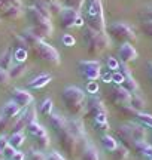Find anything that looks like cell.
I'll return each instance as SVG.
<instances>
[{
	"instance_id": "cell-53",
	"label": "cell",
	"mask_w": 152,
	"mask_h": 160,
	"mask_svg": "<svg viewBox=\"0 0 152 160\" xmlns=\"http://www.w3.org/2000/svg\"><path fill=\"white\" fill-rule=\"evenodd\" d=\"M58 2H61V3H63V2H64V0H58Z\"/></svg>"
},
{
	"instance_id": "cell-37",
	"label": "cell",
	"mask_w": 152,
	"mask_h": 160,
	"mask_svg": "<svg viewBox=\"0 0 152 160\" xmlns=\"http://www.w3.org/2000/svg\"><path fill=\"white\" fill-rule=\"evenodd\" d=\"M12 122L14 120H9L6 117H3V116H0V135H5L6 131H11Z\"/></svg>"
},
{
	"instance_id": "cell-26",
	"label": "cell",
	"mask_w": 152,
	"mask_h": 160,
	"mask_svg": "<svg viewBox=\"0 0 152 160\" xmlns=\"http://www.w3.org/2000/svg\"><path fill=\"white\" fill-rule=\"evenodd\" d=\"M0 13H2V17L6 18V19H17V18H19L23 15V9H21L19 6L12 5V6H9L8 9H5L3 12H0Z\"/></svg>"
},
{
	"instance_id": "cell-11",
	"label": "cell",
	"mask_w": 152,
	"mask_h": 160,
	"mask_svg": "<svg viewBox=\"0 0 152 160\" xmlns=\"http://www.w3.org/2000/svg\"><path fill=\"white\" fill-rule=\"evenodd\" d=\"M118 71H119L124 77V82H122V85L121 86H122L124 89H127L131 95H133V93H137V92H139V83H137L136 79L133 77L130 68L127 67V64L119 62V68H118Z\"/></svg>"
},
{
	"instance_id": "cell-21",
	"label": "cell",
	"mask_w": 152,
	"mask_h": 160,
	"mask_svg": "<svg viewBox=\"0 0 152 160\" xmlns=\"http://www.w3.org/2000/svg\"><path fill=\"white\" fill-rule=\"evenodd\" d=\"M25 131H27V133H29L33 139H35V138L42 137V135H45V133H48L46 129H45L42 125H39V123H37V120H36V122H33V123H30V125H27Z\"/></svg>"
},
{
	"instance_id": "cell-1",
	"label": "cell",
	"mask_w": 152,
	"mask_h": 160,
	"mask_svg": "<svg viewBox=\"0 0 152 160\" xmlns=\"http://www.w3.org/2000/svg\"><path fill=\"white\" fill-rule=\"evenodd\" d=\"M58 144L61 150L64 151L67 159L75 160L81 156L84 148L88 144V135L85 131V125L81 119H72L67 122V128L57 133Z\"/></svg>"
},
{
	"instance_id": "cell-54",
	"label": "cell",
	"mask_w": 152,
	"mask_h": 160,
	"mask_svg": "<svg viewBox=\"0 0 152 160\" xmlns=\"http://www.w3.org/2000/svg\"><path fill=\"white\" fill-rule=\"evenodd\" d=\"M151 145H152V142H151Z\"/></svg>"
},
{
	"instance_id": "cell-39",
	"label": "cell",
	"mask_w": 152,
	"mask_h": 160,
	"mask_svg": "<svg viewBox=\"0 0 152 160\" xmlns=\"http://www.w3.org/2000/svg\"><path fill=\"white\" fill-rule=\"evenodd\" d=\"M11 76H9V73L6 71V70L0 68V88H5V86H8L9 83H11Z\"/></svg>"
},
{
	"instance_id": "cell-43",
	"label": "cell",
	"mask_w": 152,
	"mask_h": 160,
	"mask_svg": "<svg viewBox=\"0 0 152 160\" xmlns=\"http://www.w3.org/2000/svg\"><path fill=\"white\" fill-rule=\"evenodd\" d=\"M112 82L115 83V85H122V82H124V77H122V74L119 73V71H113L112 73Z\"/></svg>"
},
{
	"instance_id": "cell-41",
	"label": "cell",
	"mask_w": 152,
	"mask_h": 160,
	"mask_svg": "<svg viewBox=\"0 0 152 160\" xmlns=\"http://www.w3.org/2000/svg\"><path fill=\"white\" fill-rule=\"evenodd\" d=\"M15 151H17V148H14L12 145H6L5 150H3V159L2 160H11L12 159V156L15 154Z\"/></svg>"
},
{
	"instance_id": "cell-5",
	"label": "cell",
	"mask_w": 152,
	"mask_h": 160,
	"mask_svg": "<svg viewBox=\"0 0 152 160\" xmlns=\"http://www.w3.org/2000/svg\"><path fill=\"white\" fill-rule=\"evenodd\" d=\"M61 98H63L66 110L72 116L78 117V116H81L85 111V107H87L85 98L87 97H85V92L82 91L81 88H78V86H67V88L63 89Z\"/></svg>"
},
{
	"instance_id": "cell-40",
	"label": "cell",
	"mask_w": 152,
	"mask_h": 160,
	"mask_svg": "<svg viewBox=\"0 0 152 160\" xmlns=\"http://www.w3.org/2000/svg\"><path fill=\"white\" fill-rule=\"evenodd\" d=\"M25 58H27V49H21V48L15 49V52H14V59H15L17 62H23Z\"/></svg>"
},
{
	"instance_id": "cell-14",
	"label": "cell",
	"mask_w": 152,
	"mask_h": 160,
	"mask_svg": "<svg viewBox=\"0 0 152 160\" xmlns=\"http://www.w3.org/2000/svg\"><path fill=\"white\" fill-rule=\"evenodd\" d=\"M125 126H127V129H128V132L131 133V137H133L136 142H142V141L148 139L146 128L142 123H139L137 120L136 122H128V123H125Z\"/></svg>"
},
{
	"instance_id": "cell-31",
	"label": "cell",
	"mask_w": 152,
	"mask_h": 160,
	"mask_svg": "<svg viewBox=\"0 0 152 160\" xmlns=\"http://www.w3.org/2000/svg\"><path fill=\"white\" fill-rule=\"evenodd\" d=\"M111 154H112V160H127V157L130 154V150L127 147H124V145H118Z\"/></svg>"
},
{
	"instance_id": "cell-24",
	"label": "cell",
	"mask_w": 152,
	"mask_h": 160,
	"mask_svg": "<svg viewBox=\"0 0 152 160\" xmlns=\"http://www.w3.org/2000/svg\"><path fill=\"white\" fill-rule=\"evenodd\" d=\"M36 114H37V113H36V108L33 107V105H29V107H25L23 113H19V116H21V119H23V122H24V125H25V128H27V125H30V123L36 122V117H37Z\"/></svg>"
},
{
	"instance_id": "cell-38",
	"label": "cell",
	"mask_w": 152,
	"mask_h": 160,
	"mask_svg": "<svg viewBox=\"0 0 152 160\" xmlns=\"http://www.w3.org/2000/svg\"><path fill=\"white\" fill-rule=\"evenodd\" d=\"M27 160H46V156L42 153L41 150H30L29 154L25 156Z\"/></svg>"
},
{
	"instance_id": "cell-49",
	"label": "cell",
	"mask_w": 152,
	"mask_h": 160,
	"mask_svg": "<svg viewBox=\"0 0 152 160\" xmlns=\"http://www.w3.org/2000/svg\"><path fill=\"white\" fill-rule=\"evenodd\" d=\"M146 73H148V79H149V82L152 85V61H149L146 64Z\"/></svg>"
},
{
	"instance_id": "cell-12",
	"label": "cell",
	"mask_w": 152,
	"mask_h": 160,
	"mask_svg": "<svg viewBox=\"0 0 152 160\" xmlns=\"http://www.w3.org/2000/svg\"><path fill=\"white\" fill-rule=\"evenodd\" d=\"M27 30H29L35 37H37V39H41V40H46L54 34V25L51 21L39 24V25H30Z\"/></svg>"
},
{
	"instance_id": "cell-42",
	"label": "cell",
	"mask_w": 152,
	"mask_h": 160,
	"mask_svg": "<svg viewBox=\"0 0 152 160\" xmlns=\"http://www.w3.org/2000/svg\"><path fill=\"white\" fill-rule=\"evenodd\" d=\"M106 65H107V68L111 70V71H118V68H119V62L112 57H109L106 59Z\"/></svg>"
},
{
	"instance_id": "cell-13",
	"label": "cell",
	"mask_w": 152,
	"mask_h": 160,
	"mask_svg": "<svg viewBox=\"0 0 152 160\" xmlns=\"http://www.w3.org/2000/svg\"><path fill=\"white\" fill-rule=\"evenodd\" d=\"M118 57H119V61H121V62L130 64L137 59L139 53H137L136 48L131 45V43H122V45L119 46V49H118Z\"/></svg>"
},
{
	"instance_id": "cell-4",
	"label": "cell",
	"mask_w": 152,
	"mask_h": 160,
	"mask_svg": "<svg viewBox=\"0 0 152 160\" xmlns=\"http://www.w3.org/2000/svg\"><path fill=\"white\" fill-rule=\"evenodd\" d=\"M85 116L87 119L93 122L95 131L107 132L109 131V122H107V108L105 102L99 98H91L85 107Z\"/></svg>"
},
{
	"instance_id": "cell-9",
	"label": "cell",
	"mask_w": 152,
	"mask_h": 160,
	"mask_svg": "<svg viewBox=\"0 0 152 160\" xmlns=\"http://www.w3.org/2000/svg\"><path fill=\"white\" fill-rule=\"evenodd\" d=\"M60 25L63 28H73V27H81L84 25V18H82L81 12L70 9V8H63V11L60 12Z\"/></svg>"
},
{
	"instance_id": "cell-46",
	"label": "cell",
	"mask_w": 152,
	"mask_h": 160,
	"mask_svg": "<svg viewBox=\"0 0 152 160\" xmlns=\"http://www.w3.org/2000/svg\"><path fill=\"white\" fill-rule=\"evenodd\" d=\"M8 144H9L8 137H6V135H0V160L3 159V150H5V147Z\"/></svg>"
},
{
	"instance_id": "cell-34",
	"label": "cell",
	"mask_w": 152,
	"mask_h": 160,
	"mask_svg": "<svg viewBox=\"0 0 152 160\" xmlns=\"http://www.w3.org/2000/svg\"><path fill=\"white\" fill-rule=\"evenodd\" d=\"M84 5H85V0H64L63 2L64 8H70V9H75L78 12H81L84 9Z\"/></svg>"
},
{
	"instance_id": "cell-27",
	"label": "cell",
	"mask_w": 152,
	"mask_h": 160,
	"mask_svg": "<svg viewBox=\"0 0 152 160\" xmlns=\"http://www.w3.org/2000/svg\"><path fill=\"white\" fill-rule=\"evenodd\" d=\"M25 71H27V67H25L23 62L14 64L11 68L8 70V73H9V76H11V79H19L21 76L25 74Z\"/></svg>"
},
{
	"instance_id": "cell-52",
	"label": "cell",
	"mask_w": 152,
	"mask_h": 160,
	"mask_svg": "<svg viewBox=\"0 0 152 160\" xmlns=\"http://www.w3.org/2000/svg\"><path fill=\"white\" fill-rule=\"evenodd\" d=\"M146 160H152V154H151V156H149V157H148V159H146Z\"/></svg>"
},
{
	"instance_id": "cell-10",
	"label": "cell",
	"mask_w": 152,
	"mask_h": 160,
	"mask_svg": "<svg viewBox=\"0 0 152 160\" xmlns=\"http://www.w3.org/2000/svg\"><path fill=\"white\" fill-rule=\"evenodd\" d=\"M130 98H131V93H130L127 89H124L122 86H115V88H112L111 93H109V99H111V102L119 108V107H124V105H128L130 102Z\"/></svg>"
},
{
	"instance_id": "cell-50",
	"label": "cell",
	"mask_w": 152,
	"mask_h": 160,
	"mask_svg": "<svg viewBox=\"0 0 152 160\" xmlns=\"http://www.w3.org/2000/svg\"><path fill=\"white\" fill-rule=\"evenodd\" d=\"M11 160H25V154L21 151H15V154L12 156Z\"/></svg>"
},
{
	"instance_id": "cell-8",
	"label": "cell",
	"mask_w": 152,
	"mask_h": 160,
	"mask_svg": "<svg viewBox=\"0 0 152 160\" xmlns=\"http://www.w3.org/2000/svg\"><path fill=\"white\" fill-rule=\"evenodd\" d=\"M78 73L85 82H94L101 76V64L99 61H79Z\"/></svg>"
},
{
	"instance_id": "cell-20",
	"label": "cell",
	"mask_w": 152,
	"mask_h": 160,
	"mask_svg": "<svg viewBox=\"0 0 152 160\" xmlns=\"http://www.w3.org/2000/svg\"><path fill=\"white\" fill-rule=\"evenodd\" d=\"M27 18H29L30 22H31V25H39V24H43V22L51 21V19H48V18L43 17L41 12L36 9L35 6H30V8H27Z\"/></svg>"
},
{
	"instance_id": "cell-23",
	"label": "cell",
	"mask_w": 152,
	"mask_h": 160,
	"mask_svg": "<svg viewBox=\"0 0 152 160\" xmlns=\"http://www.w3.org/2000/svg\"><path fill=\"white\" fill-rule=\"evenodd\" d=\"M79 157H81V160H100V156H99L97 148L90 142L87 144V147L84 148V151L81 153Z\"/></svg>"
},
{
	"instance_id": "cell-16",
	"label": "cell",
	"mask_w": 152,
	"mask_h": 160,
	"mask_svg": "<svg viewBox=\"0 0 152 160\" xmlns=\"http://www.w3.org/2000/svg\"><path fill=\"white\" fill-rule=\"evenodd\" d=\"M19 113H21V107L15 101H9V102H6L2 107L0 116H3V117H6V119H9V120H14Z\"/></svg>"
},
{
	"instance_id": "cell-22",
	"label": "cell",
	"mask_w": 152,
	"mask_h": 160,
	"mask_svg": "<svg viewBox=\"0 0 152 160\" xmlns=\"http://www.w3.org/2000/svg\"><path fill=\"white\" fill-rule=\"evenodd\" d=\"M12 65H14V53H12L11 48H9V49H6L5 52L0 53V68L8 71Z\"/></svg>"
},
{
	"instance_id": "cell-33",
	"label": "cell",
	"mask_w": 152,
	"mask_h": 160,
	"mask_svg": "<svg viewBox=\"0 0 152 160\" xmlns=\"http://www.w3.org/2000/svg\"><path fill=\"white\" fill-rule=\"evenodd\" d=\"M136 120L139 123H142L145 128L152 129V114H146V113L140 111V113H137V116H136Z\"/></svg>"
},
{
	"instance_id": "cell-7",
	"label": "cell",
	"mask_w": 152,
	"mask_h": 160,
	"mask_svg": "<svg viewBox=\"0 0 152 160\" xmlns=\"http://www.w3.org/2000/svg\"><path fill=\"white\" fill-rule=\"evenodd\" d=\"M106 33L109 34L111 39H113L118 43H133L136 42L134 30L125 22H115L106 28Z\"/></svg>"
},
{
	"instance_id": "cell-25",
	"label": "cell",
	"mask_w": 152,
	"mask_h": 160,
	"mask_svg": "<svg viewBox=\"0 0 152 160\" xmlns=\"http://www.w3.org/2000/svg\"><path fill=\"white\" fill-rule=\"evenodd\" d=\"M100 141H101V147L106 150V151H109V153H112L113 150L118 147V141L115 137H112V135H107V133H105V135H101V138H100Z\"/></svg>"
},
{
	"instance_id": "cell-3",
	"label": "cell",
	"mask_w": 152,
	"mask_h": 160,
	"mask_svg": "<svg viewBox=\"0 0 152 160\" xmlns=\"http://www.w3.org/2000/svg\"><path fill=\"white\" fill-rule=\"evenodd\" d=\"M82 18H84V22L87 24V27L95 31H106L107 28L101 0H85Z\"/></svg>"
},
{
	"instance_id": "cell-29",
	"label": "cell",
	"mask_w": 152,
	"mask_h": 160,
	"mask_svg": "<svg viewBox=\"0 0 152 160\" xmlns=\"http://www.w3.org/2000/svg\"><path fill=\"white\" fill-rule=\"evenodd\" d=\"M52 108H54V101L51 98H45L41 102V105H39V113L42 116L48 117V116L52 114Z\"/></svg>"
},
{
	"instance_id": "cell-30",
	"label": "cell",
	"mask_w": 152,
	"mask_h": 160,
	"mask_svg": "<svg viewBox=\"0 0 152 160\" xmlns=\"http://www.w3.org/2000/svg\"><path fill=\"white\" fill-rule=\"evenodd\" d=\"M128 105L131 107V108H134L137 113H140V111L145 110V101H143V98L139 97L137 93H133V95H131Z\"/></svg>"
},
{
	"instance_id": "cell-19",
	"label": "cell",
	"mask_w": 152,
	"mask_h": 160,
	"mask_svg": "<svg viewBox=\"0 0 152 160\" xmlns=\"http://www.w3.org/2000/svg\"><path fill=\"white\" fill-rule=\"evenodd\" d=\"M48 120H49V126L54 129L55 133H58V132H61L63 129H66V128H67V122H69V120H66L63 116H60V114L48 116Z\"/></svg>"
},
{
	"instance_id": "cell-15",
	"label": "cell",
	"mask_w": 152,
	"mask_h": 160,
	"mask_svg": "<svg viewBox=\"0 0 152 160\" xmlns=\"http://www.w3.org/2000/svg\"><path fill=\"white\" fill-rule=\"evenodd\" d=\"M12 101H15L21 108H25V107L31 105L33 97H31L30 92L24 91V89H19V88H15V89L12 91Z\"/></svg>"
},
{
	"instance_id": "cell-17",
	"label": "cell",
	"mask_w": 152,
	"mask_h": 160,
	"mask_svg": "<svg viewBox=\"0 0 152 160\" xmlns=\"http://www.w3.org/2000/svg\"><path fill=\"white\" fill-rule=\"evenodd\" d=\"M131 151L134 153L137 157L146 160L149 156L152 154V145L148 141H142V142H136L134 147L131 148Z\"/></svg>"
},
{
	"instance_id": "cell-18",
	"label": "cell",
	"mask_w": 152,
	"mask_h": 160,
	"mask_svg": "<svg viewBox=\"0 0 152 160\" xmlns=\"http://www.w3.org/2000/svg\"><path fill=\"white\" fill-rule=\"evenodd\" d=\"M52 80V76L49 73H42V74L36 76L35 79H31L29 82V88L30 89H42Z\"/></svg>"
},
{
	"instance_id": "cell-47",
	"label": "cell",
	"mask_w": 152,
	"mask_h": 160,
	"mask_svg": "<svg viewBox=\"0 0 152 160\" xmlns=\"http://www.w3.org/2000/svg\"><path fill=\"white\" fill-rule=\"evenodd\" d=\"M46 160H67L64 156H61L58 151H51L49 154L46 156Z\"/></svg>"
},
{
	"instance_id": "cell-35",
	"label": "cell",
	"mask_w": 152,
	"mask_h": 160,
	"mask_svg": "<svg viewBox=\"0 0 152 160\" xmlns=\"http://www.w3.org/2000/svg\"><path fill=\"white\" fill-rule=\"evenodd\" d=\"M140 31L152 42V19H143V21H142Z\"/></svg>"
},
{
	"instance_id": "cell-44",
	"label": "cell",
	"mask_w": 152,
	"mask_h": 160,
	"mask_svg": "<svg viewBox=\"0 0 152 160\" xmlns=\"http://www.w3.org/2000/svg\"><path fill=\"white\" fill-rule=\"evenodd\" d=\"M87 91L90 92V93H97V92H99L97 80H94V82H87Z\"/></svg>"
},
{
	"instance_id": "cell-51",
	"label": "cell",
	"mask_w": 152,
	"mask_h": 160,
	"mask_svg": "<svg viewBox=\"0 0 152 160\" xmlns=\"http://www.w3.org/2000/svg\"><path fill=\"white\" fill-rule=\"evenodd\" d=\"M33 2H36V0H33ZM39 2H45V3H51V2H54V0H39Z\"/></svg>"
},
{
	"instance_id": "cell-2",
	"label": "cell",
	"mask_w": 152,
	"mask_h": 160,
	"mask_svg": "<svg viewBox=\"0 0 152 160\" xmlns=\"http://www.w3.org/2000/svg\"><path fill=\"white\" fill-rule=\"evenodd\" d=\"M21 36L24 37L30 52H31V55L35 58H37V59H41V61H43V62H46V64H51V65H60L61 59H60V53L55 48L48 45L45 40H41V39H37V37H35L29 30L23 31Z\"/></svg>"
},
{
	"instance_id": "cell-6",
	"label": "cell",
	"mask_w": 152,
	"mask_h": 160,
	"mask_svg": "<svg viewBox=\"0 0 152 160\" xmlns=\"http://www.w3.org/2000/svg\"><path fill=\"white\" fill-rule=\"evenodd\" d=\"M82 42L87 48L88 53H91V55L103 53L111 46V37L106 31H95V30L90 28V27L84 30Z\"/></svg>"
},
{
	"instance_id": "cell-28",
	"label": "cell",
	"mask_w": 152,
	"mask_h": 160,
	"mask_svg": "<svg viewBox=\"0 0 152 160\" xmlns=\"http://www.w3.org/2000/svg\"><path fill=\"white\" fill-rule=\"evenodd\" d=\"M24 139H25V137H24L23 132H14V133H11V135L8 137L9 145H12L14 148H19L24 144Z\"/></svg>"
},
{
	"instance_id": "cell-45",
	"label": "cell",
	"mask_w": 152,
	"mask_h": 160,
	"mask_svg": "<svg viewBox=\"0 0 152 160\" xmlns=\"http://www.w3.org/2000/svg\"><path fill=\"white\" fill-rule=\"evenodd\" d=\"M63 45L67 46V48H72V46H75V37L70 34H64L63 36Z\"/></svg>"
},
{
	"instance_id": "cell-36",
	"label": "cell",
	"mask_w": 152,
	"mask_h": 160,
	"mask_svg": "<svg viewBox=\"0 0 152 160\" xmlns=\"http://www.w3.org/2000/svg\"><path fill=\"white\" fill-rule=\"evenodd\" d=\"M36 141V145H37V148L41 150H46L48 147H49V144H51V139H49V137H48V133H45V135H42V137L39 138H35Z\"/></svg>"
},
{
	"instance_id": "cell-48",
	"label": "cell",
	"mask_w": 152,
	"mask_h": 160,
	"mask_svg": "<svg viewBox=\"0 0 152 160\" xmlns=\"http://www.w3.org/2000/svg\"><path fill=\"white\" fill-rule=\"evenodd\" d=\"M143 18H145V19H152V5L145 8V11H143Z\"/></svg>"
},
{
	"instance_id": "cell-32",
	"label": "cell",
	"mask_w": 152,
	"mask_h": 160,
	"mask_svg": "<svg viewBox=\"0 0 152 160\" xmlns=\"http://www.w3.org/2000/svg\"><path fill=\"white\" fill-rule=\"evenodd\" d=\"M33 6H35L36 9L41 12V13H42V15H43L45 18H48V19H51V18H52V13H51V11H49V6H48V3L36 0L35 3H33Z\"/></svg>"
}]
</instances>
